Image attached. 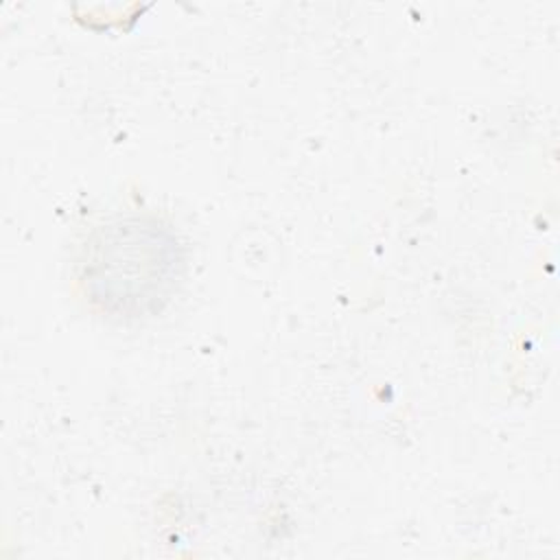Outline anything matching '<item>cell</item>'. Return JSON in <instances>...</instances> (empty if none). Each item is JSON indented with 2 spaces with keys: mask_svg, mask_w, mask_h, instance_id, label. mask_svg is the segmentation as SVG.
I'll return each mask as SVG.
<instances>
[{
  "mask_svg": "<svg viewBox=\"0 0 560 560\" xmlns=\"http://www.w3.org/2000/svg\"><path fill=\"white\" fill-rule=\"evenodd\" d=\"M184 278V252L155 217H114L94 228L81 256V284L105 317L133 322L160 313Z\"/></svg>",
  "mask_w": 560,
  "mask_h": 560,
  "instance_id": "6da1fadb",
  "label": "cell"
}]
</instances>
